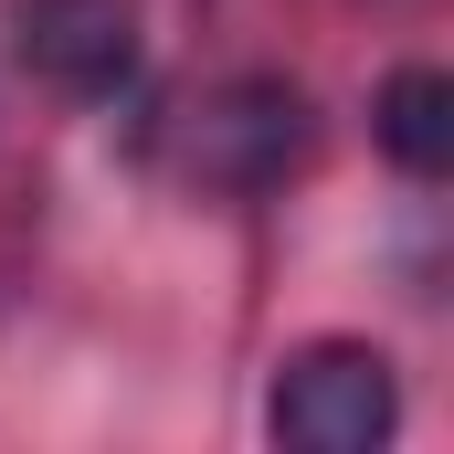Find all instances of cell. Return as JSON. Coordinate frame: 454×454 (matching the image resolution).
Here are the masks:
<instances>
[{"label": "cell", "instance_id": "cell-1", "mask_svg": "<svg viewBox=\"0 0 454 454\" xmlns=\"http://www.w3.org/2000/svg\"><path fill=\"white\" fill-rule=\"evenodd\" d=\"M264 423H275L286 454H370V444H391V423H402V380H391V359L370 339H307L275 370Z\"/></svg>", "mask_w": 454, "mask_h": 454}, {"label": "cell", "instance_id": "cell-2", "mask_svg": "<svg viewBox=\"0 0 454 454\" xmlns=\"http://www.w3.org/2000/svg\"><path fill=\"white\" fill-rule=\"evenodd\" d=\"M296 159H307V96L275 85V74H243V85H223V96H201V106L180 116V169H191L201 191L254 201V191H275Z\"/></svg>", "mask_w": 454, "mask_h": 454}, {"label": "cell", "instance_id": "cell-3", "mask_svg": "<svg viewBox=\"0 0 454 454\" xmlns=\"http://www.w3.org/2000/svg\"><path fill=\"white\" fill-rule=\"evenodd\" d=\"M11 43L53 96H127L137 85V0H11Z\"/></svg>", "mask_w": 454, "mask_h": 454}, {"label": "cell", "instance_id": "cell-4", "mask_svg": "<svg viewBox=\"0 0 454 454\" xmlns=\"http://www.w3.org/2000/svg\"><path fill=\"white\" fill-rule=\"evenodd\" d=\"M370 127H380L391 169H412V180H444V169H454V74H434V64L391 74Z\"/></svg>", "mask_w": 454, "mask_h": 454}]
</instances>
